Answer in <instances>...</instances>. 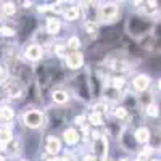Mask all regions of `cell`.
Listing matches in <instances>:
<instances>
[{
	"instance_id": "cell-1",
	"label": "cell",
	"mask_w": 161,
	"mask_h": 161,
	"mask_svg": "<svg viewBox=\"0 0 161 161\" xmlns=\"http://www.w3.org/2000/svg\"><path fill=\"white\" fill-rule=\"evenodd\" d=\"M155 28H156V21L153 18L140 15V13H130L124 24L126 34L134 40H140L142 37L152 34Z\"/></svg>"
},
{
	"instance_id": "cell-36",
	"label": "cell",
	"mask_w": 161,
	"mask_h": 161,
	"mask_svg": "<svg viewBox=\"0 0 161 161\" xmlns=\"http://www.w3.org/2000/svg\"><path fill=\"white\" fill-rule=\"evenodd\" d=\"M118 161H132V159H130V158H127V156H124V158H119Z\"/></svg>"
},
{
	"instance_id": "cell-2",
	"label": "cell",
	"mask_w": 161,
	"mask_h": 161,
	"mask_svg": "<svg viewBox=\"0 0 161 161\" xmlns=\"http://www.w3.org/2000/svg\"><path fill=\"white\" fill-rule=\"evenodd\" d=\"M121 15V3L119 2H100L95 8V21L100 24H111L116 23Z\"/></svg>"
},
{
	"instance_id": "cell-26",
	"label": "cell",
	"mask_w": 161,
	"mask_h": 161,
	"mask_svg": "<svg viewBox=\"0 0 161 161\" xmlns=\"http://www.w3.org/2000/svg\"><path fill=\"white\" fill-rule=\"evenodd\" d=\"M137 102H139V106H148L150 103L155 102V95H153V92L152 90H147L143 93H139L137 95Z\"/></svg>"
},
{
	"instance_id": "cell-23",
	"label": "cell",
	"mask_w": 161,
	"mask_h": 161,
	"mask_svg": "<svg viewBox=\"0 0 161 161\" xmlns=\"http://www.w3.org/2000/svg\"><path fill=\"white\" fill-rule=\"evenodd\" d=\"M13 139V130L10 124H0V143L7 145L8 142H11Z\"/></svg>"
},
{
	"instance_id": "cell-32",
	"label": "cell",
	"mask_w": 161,
	"mask_h": 161,
	"mask_svg": "<svg viewBox=\"0 0 161 161\" xmlns=\"http://www.w3.org/2000/svg\"><path fill=\"white\" fill-rule=\"evenodd\" d=\"M74 124H76L77 127H79V126H80V127L87 126V124H86V113H82V114H77V116L74 118Z\"/></svg>"
},
{
	"instance_id": "cell-24",
	"label": "cell",
	"mask_w": 161,
	"mask_h": 161,
	"mask_svg": "<svg viewBox=\"0 0 161 161\" xmlns=\"http://www.w3.org/2000/svg\"><path fill=\"white\" fill-rule=\"evenodd\" d=\"M3 18H13L18 15V5L16 2H2Z\"/></svg>"
},
{
	"instance_id": "cell-11",
	"label": "cell",
	"mask_w": 161,
	"mask_h": 161,
	"mask_svg": "<svg viewBox=\"0 0 161 161\" xmlns=\"http://www.w3.org/2000/svg\"><path fill=\"white\" fill-rule=\"evenodd\" d=\"M61 16L66 23H76L82 13H80V8H79V3H71V2H66V7L61 13Z\"/></svg>"
},
{
	"instance_id": "cell-35",
	"label": "cell",
	"mask_w": 161,
	"mask_h": 161,
	"mask_svg": "<svg viewBox=\"0 0 161 161\" xmlns=\"http://www.w3.org/2000/svg\"><path fill=\"white\" fill-rule=\"evenodd\" d=\"M3 19V10H2V2H0V21Z\"/></svg>"
},
{
	"instance_id": "cell-38",
	"label": "cell",
	"mask_w": 161,
	"mask_h": 161,
	"mask_svg": "<svg viewBox=\"0 0 161 161\" xmlns=\"http://www.w3.org/2000/svg\"><path fill=\"white\" fill-rule=\"evenodd\" d=\"M0 161H7V158H5L3 155H0Z\"/></svg>"
},
{
	"instance_id": "cell-34",
	"label": "cell",
	"mask_w": 161,
	"mask_h": 161,
	"mask_svg": "<svg viewBox=\"0 0 161 161\" xmlns=\"http://www.w3.org/2000/svg\"><path fill=\"white\" fill-rule=\"evenodd\" d=\"M21 5H23V8H26V10H28V8H31V7H34L36 3H34V2H23Z\"/></svg>"
},
{
	"instance_id": "cell-39",
	"label": "cell",
	"mask_w": 161,
	"mask_h": 161,
	"mask_svg": "<svg viewBox=\"0 0 161 161\" xmlns=\"http://www.w3.org/2000/svg\"><path fill=\"white\" fill-rule=\"evenodd\" d=\"M16 161H29V159H26V158H19V159H16Z\"/></svg>"
},
{
	"instance_id": "cell-8",
	"label": "cell",
	"mask_w": 161,
	"mask_h": 161,
	"mask_svg": "<svg viewBox=\"0 0 161 161\" xmlns=\"http://www.w3.org/2000/svg\"><path fill=\"white\" fill-rule=\"evenodd\" d=\"M64 66L69 71H79L86 66V57L82 52H69L64 60Z\"/></svg>"
},
{
	"instance_id": "cell-21",
	"label": "cell",
	"mask_w": 161,
	"mask_h": 161,
	"mask_svg": "<svg viewBox=\"0 0 161 161\" xmlns=\"http://www.w3.org/2000/svg\"><path fill=\"white\" fill-rule=\"evenodd\" d=\"M5 153L10 158H16L18 155H21V142L16 140V139H13L11 142H8L5 145Z\"/></svg>"
},
{
	"instance_id": "cell-17",
	"label": "cell",
	"mask_w": 161,
	"mask_h": 161,
	"mask_svg": "<svg viewBox=\"0 0 161 161\" xmlns=\"http://www.w3.org/2000/svg\"><path fill=\"white\" fill-rule=\"evenodd\" d=\"M50 98L55 105H66L71 100V95H69V92L64 90V89H53L52 93H50Z\"/></svg>"
},
{
	"instance_id": "cell-19",
	"label": "cell",
	"mask_w": 161,
	"mask_h": 161,
	"mask_svg": "<svg viewBox=\"0 0 161 161\" xmlns=\"http://www.w3.org/2000/svg\"><path fill=\"white\" fill-rule=\"evenodd\" d=\"M137 42L140 44V47H142L143 50L152 52V50H155V48H156V34H155V32H152V34H148V36L142 37L140 40H137Z\"/></svg>"
},
{
	"instance_id": "cell-20",
	"label": "cell",
	"mask_w": 161,
	"mask_h": 161,
	"mask_svg": "<svg viewBox=\"0 0 161 161\" xmlns=\"http://www.w3.org/2000/svg\"><path fill=\"white\" fill-rule=\"evenodd\" d=\"M126 82H127V79H126L123 74H114V76H111L110 79H106V84L111 86V87L116 89V90H121V92H123V89L126 87Z\"/></svg>"
},
{
	"instance_id": "cell-7",
	"label": "cell",
	"mask_w": 161,
	"mask_h": 161,
	"mask_svg": "<svg viewBox=\"0 0 161 161\" xmlns=\"http://www.w3.org/2000/svg\"><path fill=\"white\" fill-rule=\"evenodd\" d=\"M23 57L26 61L29 63H40L44 58V47L40 44H36V42H31L24 47L23 50Z\"/></svg>"
},
{
	"instance_id": "cell-6",
	"label": "cell",
	"mask_w": 161,
	"mask_h": 161,
	"mask_svg": "<svg viewBox=\"0 0 161 161\" xmlns=\"http://www.w3.org/2000/svg\"><path fill=\"white\" fill-rule=\"evenodd\" d=\"M152 84H153V80H152V77L148 74L139 73V74L134 76L132 80H130V87H132L130 92H134L136 95H139V93H143L147 90H150L152 89Z\"/></svg>"
},
{
	"instance_id": "cell-25",
	"label": "cell",
	"mask_w": 161,
	"mask_h": 161,
	"mask_svg": "<svg viewBox=\"0 0 161 161\" xmlns=\"http://www.w3.org/2000/svg\"><path fill=\"white\" fill-rule=\"evenodd\" d=\"M64 44H66V47H68L69 52H80L82 50V40H80V37H77V36H71Z\"/></svg>"
},
{
	"instance_id": "cell-15",
	"label": "cell",
	"mask_w": 161,
	"mask_h": 161,
	"mask_svg": "<svg viewBox=\"0 0 161 161\" xmlns=\"http://www.w3.org/2000/svg\"><path fill=\"white\" fill-rule=\"evenodd\" d=\"M61 19L58 16H47L45 18V34L47 36H58L61 31Z\"/></svg>"
},
{
	"instance_id": "cell-5",
	"label": "cell",
	"mask_w": 161,
	"mask_h": 161,
	"mask_svg": "<svg viewBox=\"0 0 161 161\" xmlns=\"http://www.w3.org/2000/svg\"><path fill=\"white\" fill-rule=\"evenodd\" d=\"M108 152H110V140H108V136L103 132L98 139L92 140V152H90V155L95 156L97 161H106L108 159Z\"/></svg>"
},
{
	"instance_id": "cell-29",
	"label": "cell",
	"mask_w": 161,
	"mask_h": 161,
	"mask_svg": "<svg viewBox=\"0 0 161 161\" xmlns=\"http://www.w3.org/2000/svg\"><path fill=\"white\" fill-rule=\"evenodd\" d=\"M52 48H53L55 57L60 58V60H64L66 57H68V53H69V50H68V47H66V44H53Z\"/></svg>"
},
{
	"instance_id": "cell-27",
	"label": "cell",
	"mask_w": 161,
	"mask_h": 161,
	"mask_svg": "<svg viewBox=\"0 0 161 161\" xmlns=\"http://www.w3.org/2000/svg\"><path fill=\"white\" fill-rule=\"evenodd\" d=\"M84 31L89 37H97L100 32V28L95 21H84Z\"/></svg>"
},
{
	"instance_id": "cell-37",
	"label": "cell",
	"mask_w": 161,
	"mask_h": 161,
	"mask_svg": "<svg viewBox=\"0 0 161 161\" xmlns=\"http://www.w3.org/2000/svg\"><path fill=\"white\" fill-rule=\"evenodd\" d=\"M48 161H64V159L63 158H50Z\"/></svg>"
},
{
	"instance_id": "cell-14",
	"label": "cell",
	"mask_w": 161,
	"mask_h": 161,
	"mask_svg": "<svg viewBox=\"0 0 161 161\" xmlns=\"http://www.w3.org/2000/svg\"><path fill=\"white\" fill-rule=\"evenodd\" d=\"M118 142L127 152H136L137 150V143H136V140H134V136H132V132H130V129L127 126L124 127V130H123V134H121V137H119Z\"/></svg>"
},
{
	"instance_id": "cell-10",
	"label": "cell",
	"mask_w": 161,
	"mask_h": 161,
	"mask_svg": "<svg viewBox=\"0 0 161 161\" xmlns=\"http://www.w3.org/2000/svg\"><path fill=\"white\" fill-rule=\"evenodd\" d=\"M61 142H64L68 147H76L80 142V132L77 127L74 126H68L64 127L61 132Z\"/></svg>"
},
{
	"instance_id": "cell-9",
	"label": "cell",
	"mask_w": 161,
	"mask_h": 161,
	"mask_svg": "<svg viewBox=\"0 0 161 161\" xmlns=\"http://www.w3.org/2000/svg\"><path fill=\"white\" fill-rule=\"evenodd\" d=\"M132 136H134V140H136L137 145H150L153 134H152V129L148 126L140 124V126H137L136 129H134Z\"/></svg>"
},
{
	"instance_id": "cell-13",
	"label": "cell",
	"mask_w": 161,
	"mask_h": 161,
	"mask_svg": "<svg viewBox=\"0 0 161 161\" xmlns=\"http://www.w3.org/2000/svg\"><path fill=\"white\" fill-rule=\"evenodd\" d=\"M45 123H48L50 127H58L64 123V114L61 108H50L45 114Z\"/></svg>"
},
{
	"instance_id": "cell-31",
	"label": "cell",
	"mask_w": 161,
	"mask_h": 161,
	"mask_svg": "<svg viewBox=\"0 0 161 161\" xmlns=\"http://www.w3.org/2000/svg\"><path fill=\"white\" fill-rule=\"evenodd\" d=\"M108 110H110V105L105 103L103 100H95V102H93V105H92V111L100 113V114H103V116L108 113Z\"/></svg>"
},
{
	"instance_id": "cell-28",
	"label": "cell",
	"mask_w": 161,
	"mask_h": 161,
	"mask_svg": "<svg viewBox=\"0 0 161 161\" xmlns=\"http://www.w3.org/2000/svg\"><path fill=\"white\" fill-rule=\"evenodd\" d=\"M113 118L116 121H119V123H123V121H126L129 118V113H127V110L124 108V106L114 105V108H113Z\"/></svg>"
},
{
	"instance_id": "cell-33",
	"label": "cell",
	"mask_w": 161,
	"mask_h": 161,
	"mask_svg": "<svg viewBox=\"0 0 161 161\" xmlns=\"http://www.w3.org/2000/svg\"><path fill=\"white\" fill-rule=\"evenodd\" d=\"M80 161H97V158L92 156L90 153H87V155H84L82 158H80Z\"/></svg>"
},
{
	"instance_id": "cell-3",
	"label": "cell",
	"mask_w": 161,
	"mask_h": 161,
	"mask_svg": "<svg viewBox=\"0 0 161 161\" xmlns=\"http://www.w3.org/2000/svg\"><path fill=\"white\" fill-rule=\"evenodd\" d=\"M69 89H71V93L79 102H82V103H90L92 102L87 73H77L76 76H73L69 79Z\"/></svg>"
},
{
	"instance_id": "cell-12",
	"label": "cell",
	"mask_w": 161,
	"mask_h": 161,
	"mask_svg": "<svg viewBox=\"0 0 161 161\" xmlns=\"http://www.w3.org/2000/svg\"><path fill=\"white\" fill-rule=\"evenodd\" d=\"M61 148H63V142H61L60 137H57V136H48V137L45 139V152H47V155L57 158V156L61 153Z\"/></svg>"
},
{
	"instance_id": "cell-16",
	"label": "cell",
	"mask_w": 161,
	"mask_h": 161,
	"mask_svg": "<svg viewBox=\"0 0 161 161\" xmlns=\"http://www.w3.org/2000/svg\"><path fill=\"white\" fill-rule=\"evenodd\" d=\"M86 124H89L90 129H98L105 126V116L95 111H89L86 113Z\"/></svg>"
},
{
	"instance_id": "cell-18",
	"label": "cell",
	"mask_w": 161,
	"mask_h": 161,
	"mask_svg": "<svg viewBox=\"0 0 161 161\" xmlns=\"http://www.w3.org/2000/svg\"><path fill=\"white\" fill-rule=\"evenodd\" d=\"M15 119V110L10 105H0V124H8Z\"/></svg>"
},
{
	"instance_id": "cell-30",
	"label": "cell",
	"mask_w": 161,
	"mask_h": 161,
	"mask_svg": "<svg viewBox=\"0 0 161 161\" xmlns=\"http://www.w3.org/2000/svg\"><path fill=\"white\" fill-rule=\"evenodd\" d=\"M143 113H145V116H148V118H152V119L159 118V106H158V103L153 102V103H150L148 106H145Z\"/></svg>"
},
{
	"instance_id": "cell-22",
	"label": "cell",
	"mask_w": 161,
	"mask_h": 161,
	"mask_svg": "<svg viewBox=\"0 0 161 161\" xmlns=\"http://www.w3.org/2000/svg\"><path fill=\"white\" fill-rule=\"evenodd\" d=\"M0 37L3 39H13L16 37V26L13 23H3L0 24Z\"/></svg>"
},
{
	"instance_id": "cell-4",
	"label": "cell",
	"mask_w": 161,
	"mask_h": 161,
	"mask_svg": "<svg viewBox=\"0 0 161 161\" xmlns=\"http://www.w3.org/2000/svg\"><path fill=\"white\" fill-rule=\"evenodd\" d=\"M21 123L24 127L37 130L45 126V113L36 108V106H28L21 114Z\"/></svg>"
}]
</instances>
